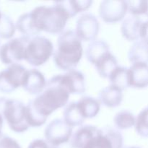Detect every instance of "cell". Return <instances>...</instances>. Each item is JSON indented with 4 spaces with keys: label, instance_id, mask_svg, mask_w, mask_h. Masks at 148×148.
I'll return each instance as SVG.
<instances>
[{
    "label": "cell",
    "instance_id": "83f0119b",
    "mask_svg": "<svg viewBox=\"0 0 148 148\" xmlns=\"http://www.w3.org/2000/svg\"><path fill=\"white\" fill-rule=\"evenodd\" d=\"M127 11L130 14L140 16L147 14V1H127Z\"/></svg>",
    "mask_w": 148,
    "mask_h": 148
},
{
    "label": "cell",
    "instance_id": "3957f363",
    "mask_svg": "<svg viewBox=\"0 0 148 148\" xmlns=\"http://www.w3.org/2000/svg\"><path fill=\"white\" fill-rule=\"evenodd\" d=\"M53 53V45L50 39L42 36L30 38L25 50L24 59L34 66L46 63Z\"/></svg>",
    "mask_w": 148,
    "mask_h": 148
},
{
    "label": "cell",
    "instance_id": "5b68a950",
    "mask_svg": "<svg viewBox=\"0 0 148 148\" xmlns=\"http://www.w3.org/2000/svg\"><path fill=\"white\" fill-rule=\"evenodd\" d=\"M73 130L62 119L52 120L44 130L45 141L49 148H56L71 143Z\"/></svg>",
    "mask_w": 148,
    "mask_h": 148
},
{
    "label": "cell",
    "instance_id": "d6986e66",
    "mask_svg": "<svg viewBox=\"0 0 148 148\" xmlns=\"http://www.w3.org/2000/svg\"><path fill=\"white\" fill-rule=\"evenodd\" d=\"M110 51L109 45L105 40H95L88 44L85 56L88 62L94 64L98 59Z\"/></svg>",
    "mask_w": 148,
    "mask_h": 148
},
{
    "label": "cell",
    "instance_id": "8992f818",
    "mask_svg": "<svg viewBox=\"0 0 148 148\" xmlns=\"http://www.w3.org/2000/svg\"><path fill=\"white\" fill-rule=\"evenodd\" d=\"M124 138L118 130L111 127L98 128L85 148H122Z\"/></svg>",
    "mask_w": 148,
    "mask_h": 148
},
{
    "label": "cell",
    "instance_id": "ba28073f",
    "mask_svg": "<svg viewBox=\"0 0 148 148\" xmlns=\"http://www.w3.org/2000/svg\"><path fill=\"white\" fill-rule=\"evenodd\" d=\"M27 69L20 64H13L0 72V92L10 93L22 85Z\"/></svg>",
    "mask_w": 148,
    "mask_h": 148
},
{
    "label": "cell",
    "instance_id": "ffe728a7",
    "mask_svg": "<svg viewBox=\"0 0 148 148\" xmlns=\"http://www.w3.org/2000/svg\"><path fill=\"white\" fill-rule=\"evenodd\" d=\"M128 58L132 64L147 63V40L134 41L129 50Z\"/></svg>",
    "mask_w": 148,
    "mask_h": 148
},
{
    "label": "cell",
    "instance_id": "d4e9b609",
    "mask_svg": "<svg viewBox=\"0 0 148 148\" xmlns=\"http://www.w3.org/2000/svg\"><path fill=\"white\" fill-rule=\"evenodd\" d=\"M135 119L134 114L128 110L120 111L114 116V123L117 130H128L134 126Z\"/></svg>",
    "mask_w": 148,
    "mask_h": 148
},
{
    "label": "cell",
    "instance_id": "1f68e13d",
    "mask_svg": "<svg viewBox=\"0 0 148 148\" xmlns=\"http://www.w3.org/2000/svg\"><path fill=\"white\" fill-rule=\"evenodd\" d=\"M3 124H4V117H3L2 113L0 111V136L2 134V128Z\"/></svg>",
    "mask_w": 148,
    "mask_h": 148
},
{
    "label": "cell",
    "instance_id": "4316f807",
    "mask_svg": "<svg viewBox=\"0 0 148 148\" xmlns=\"http://www.w3.org/2000/svg\"><path fill=\"white\" fill-rule=\"evenodd\" d=\"M147 116V108H145L140 111L137 118L135 119V123H134L136 133L140 137H145V138L147 137L148 134Z\"/></svg>",
    "mask_w": 148,
    "mask_h": 148
},
{
    "label": "cell",
    "instance_id": "4fadbf2b",
    "mask_svg": "<svg viewBox=\"0 0 148 148\" xmlns=\"http://www.w3.org/2000/svg\"><path fill=\"white\" fill-rule=\"evenodd\" d=\"M130 88H145L148 83L147 63H134L128 68Z\"/></svg>",
    "mask_w": 148,
    "mask_h": 148
},
{
    "label": "cell",
    "instance_id": "9a60e30c",
    "mask_svg": "<svg viewBox=\"0 0 148 148\" xmlns=\"http://www.w3.org/2000/svg\"><path fill=\"white\" fill-rule=\"evenodd\" d=\"M123 91L109 85L103 88L98 95V101L108 108H116L121 105L123 101Z\"/></svg>",
    "mask_w": 148,
    "mask_h": 148
},
{
    "label": "cell",
    "instance_id": "7a4b0ae2",
    "mask_svg": "<svg viewBox=\"0 0 148 148\" xmlns=\"http://www.w3.org/2000/svg\"><path fill=\"white\" fill-rule=\"evenodd\" d=\"M35 27L39 32L61 33L64 31L69 20L67 14L62 6L54 1L52 6H38L30 12Z\"/></svg>",
    "mask_w": 148,
    "mask_h": 148
},
{
    "label": "cell",
    "instance_id": "277c9868",
    "mask_svg": "<svg viewBox=\"0 0 148 148\" xmlns=\"http://www.w3.org/2000/svg\"><path fill=\"white\" fill-rule=\"evenodd\" d=\"M4 120L9 127L17 133H23L28 130L25 117V105L15 99H7L3 109Z\"/></svg>",
    "mask_w": 148,
    "mask_h": 148
},
{
    "label": "cell",
    "instance_id": "7402d4cb",
    "mask_svg": "<svg viewBox=\"0 0 148 148\" xmlns=\"http://www.w3.org/2000/svg\"><path fill=\"white\" fill-rule=\"evenodd\" d=\"M65 10L69 18L76 16L78 13L86 11L92 4L90 0H80V1H57Z\"/></svg>",
    "mask_w": 148,
    "mask_h": 148
},
{
    "label": "cell",
    "instance_id": "d6a6232c",
    "mask_svg": "<svg viewBox=\"0 0 148 148\" xmlns=\"http://www.w3.org/2000/svg\"><path fill=\"white\" fill-rule=\"evenodd\" d=\"M122 148H140V147H123Z\"/></svg>",
    "mask_w": 148,
    "mask_h": 148
},
{
    "label": "cell",
    "instance_id": "8fae6325",
    "mask_svg": "<svg viewBox=\"0 0 148 148\" xmlns=\"http://www.w3.org/2000/svg\"><path fill=\"white\" fill-rule=\"evenodd\" d=\"M60 82L69 94H82L85 92V79L83 73L77 69L59 75Z\"/></svg>",
    "mask_w": 148,
    "mask_h": 148
},
{
    "label": "cell",
    "instance_id": "30bf717a",
    "mask_svg": "<svg viewBox=\"0 0 148 148\" xmlns=\"http://www.w3.org/2000/svg\"><path fill=\"white\" fill-rule=\"evenodd\" d=\"M127 12V1L104 0L100 4V17L106 23H115L124 20Z\"/></svg>",
    "mask_w": 148,
    "mask_h": 148
},
{
    "label": "cell",
    "instance_id": "f1b7e54d",
    "mask_svg": "<svg viewBox=\"0 0 148 148\" xmlns=\"http://www.w3.org/2000/svg\"><path fill=\"white\" fill-rule=\"evenodd\" d=\"M0 148H22L20 144L12 137L1 134L0 136Z\"/></svg>",
    "mask_w": 148,
    "mask_h": 148
},
{
    "label": "cell",
    "instance_id": "e0dca14e",
    "mask_svg": "<svg viewBox=\"0 0 148 148\" xmlns=\"http://www.w3.org/2000/svg\"><path fill=\"white\" fill-rule=\"evenodd\" d=\"M76 103L81 114L85 119L94 118L99 113L101 103L98 99L93 97L82 96Z\"/></svg>",
    "mask_w": 148,
    "mask_h": 148
},
{
    "label": "cell",
    "instance_id": "836d02e7",
    "mask_svg": "<svg viewBox=\"0 0 148 148\" xmlns=\"http://www.w3.org/2000/svg\"><path fill=\"white\" fill-rule=\"evenodd\" d=\"M1 14H2V13L1 12V11H0V20H1Z\"/></svg>",
    "mask_w": 148,
    "mask_h": 148
},
{
    "label": "cell",
    "instance_id": "ac0fdd59",
    "mask_svg": "<svg viewBox=\"0 0 148 148\" xmlns=\"http://www.w3.org/2000/svg\"><path fill=\"white\" fill-rule=\"evenodd\" d=\"M93 65L101 77L108 78L111 72L119 66V64L116 58L110 51L98 59Z\"/></svg>",
    "mask_w": 148,
    "mask_h": 148
},
{
    "label": "cell",
    "instance_id": "cb8c5ba5",
    "mask_svg": "<svg viewBox=\"0 0 148 148\" xmlns=\"http://www.w3.org/2000/svg\"><path fill=\"white\" fill-rule=\"evenodd\" d=\"M15 27L23 34V36L27 37H33L40 33L33 24L30 12L24 13L19 17L16 23Z\"/></svg>",
    "mask_w": 148,
    "mask_h": 148
},
{
    "label": "cell",
    "instance_id": "9c48e42d",
    "mask_svg": "<svg viewBox=\"0 0 148 148\" xmlns=\"http://www.w3.org/2000/svg\"><path fill=\"white\" fill-rule=\"evenodd\" d=\"M99 30L100 24L97 17L92 13L85 12L77 20L75 32L81 40L91 42L95 40Z\"/></svg>",
    "mask_w": 148,
    "mask_h": 148
},
{
    "label": "cell",
    "instance_id": "484cf974",
    "mask_svg": "<svg viewBox=\"0 0 148 148\" xmlns=\"http://www.w3.org/2000/svg\"><path fill=\"white\" fill-rule=\"evenodd\" d=\"M15 30V25L11 17L2 13L0 20V38H11L14 36Z\"/></svg>",
    "mask_w": 148,
    "mask_h": 148
},
{
    "label": "cell",
    "instance_id": "6da1fadb",
    "mask_svg": "<svg viewBox=\"0 0 148 148\" xmlns=\"http://www.w3.org/2000/svg\"><path fill=\"white\" fill-rule=\"evenodd\" d=\"M83 54L82 40L72 30H64L59 36L53 51L55 65L63 71L75 69Z\"/></svg>",
    "mask_w": 148,
    "mask_h": 148
},
{
    "label": "cell",
    "instance_id": "603a6c76",
    "mask_svg": "<svg viewBox=\"0 0 148 148\" xmlns=\"http://www.w3.org/2000/svg\"><path fill=\"white\" fill-rule=\"evenodd\" d=\"M110 85L123 91L130 87L129 84L128 68L118 66L110 75L108 78Z\"/></svg>",
    "mask_w": 148,
    "mask_h": 148
},
{
    "label": "cell",
    "instance_id": "7c38bea8",
    "mask_svg": "<svg viewBox=\"0 0 148 148\" xmlns=\"http://www.w3.org/2000/svg\"><path fill=\"white\" fill-rule=\"evenodd\" d=\"M46 85V78L41 72L37 69H27L21 85L26 92L32 95H38L44 90Z\"/></svg>",
    "mask_w": 148,
    "mask_h": 148
},
{
    "label": "cell",
    "instance_id": "52a82bcc",
    "mask_svg": "<svg viewBox=\"0 0 148 148\" xmlns=\"http://www.w3.org/2000/svg\"><path fill=\"white\" fill-rule=\"evenodd\" d=\"M31 37L22 36L10 39L0 46V60L6 65L20 64L24 59L25 50L29 39Z\"/></svg>",
    "mask_w": 148,
    "mask_h": 148
},
{
    "label": "cell",
    "instance_id": "2e32d148",
    "mask_svg": "<svg viewBox=\"0 0 148 148\" xmlns=\"http://www.w3.org/2000/svg\"><path fill=\"white\" fill-rule=\"evenodd\" d=\"M98 127L93 125H84L72 133L71 137V144L73 148H85Z\"/></svg>",
    "mask_w": 148,
    "mask_h": 148
},
{
    "label": "cell",
    "instance_id": "f546056e",
    "mask_svg": "<svg viewBox=\"0 0 148 148\" xmlns=\"http://www.w3.org/2000/svg\"><path fill=\"white\" fill-rule=\"evenodd\" d=\"M27 148H49V147L44 140L36 139L29 144Z\"/></svg>",
    "mask_w": 148,
    "mask_h": 148
},
{
    "label": "cell",
    "instance_id": "5bb4252c",
    "mask_svg": "<svg viewBox=\"0 0 148 148\" xmlns=\"http://www.w3.org/2000/svg\"><path fill=\"white\" fill-rule=\"evenodd\" d=\"M143 23L140 16L130 14L125 17L121 25V33L123 37L130 41L139 40Z\"/></svg>",
    "mask_w": 148,
    "mask_h": 148
},
{
    "label": "cell",
    "instance_id": "44dd1931",
    "mask_svg": "<svg viewBox=\"0 0 148 148\" xmlns=\"http://www.w3.org/2000/svg\"><path fill=\"white\" fill-rule=\"evenodd\" d=\"M62 119L72 128L81 126L85 121V118L81 114L77 106V103L74 101L69 103L65 106Z\"/></svg>",
    "mask_w": 148,
    "mask_h": 148
},
{
    "label": "cell",
    "instance_id": "4dcf8cb0",
    "mask_svg": "<svg viewBox=\"0 0 148 148\" xmlns=\"http://www.w3.org/2000/svg\"><path fill=\"white\" fill-rule=\"evenodd\" d=\"M140 39L147 40V22H143L140 29Z\"/></svg>",
    "mask_w": 148,
    "mask_h": 148
}]
</instances>
